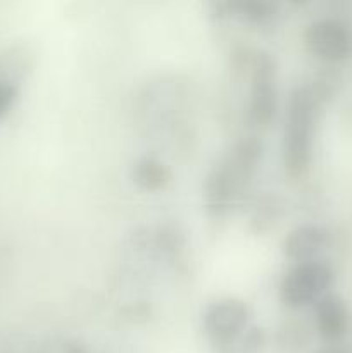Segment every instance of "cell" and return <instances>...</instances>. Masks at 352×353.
Here are the masks:
<instances>
[{
	"instance_id": "6da1fadb",
	"label": "cell",
	"mask_w": 352,
	"mask_h": 353,
	"mask_svg": "<svg viewBox=\"0 0 352 353\" xmlns=\"http://www.w3.org/2000/svg\"><path fill=\"white\" fill-rule=\"evenodd\" d=\"M331 92L333 83L328 78L290 93L283 126V168L289 178L299 179L309 171L317 116Z\"/></svg>"
},
{
	"instance_id": "277c9868",
	"label": "cell",
	"mask_w": 352,
	"mask_h": 353,
	"mask_svg": "<svg viewBox=\"0 0 352 353\" xmlns=\"http://www.w3.org/2000/svg\"><path fill=\"white\" fill-rule=\"evenodd\" d=\"M278 110L276 61L271 54L257 50L251 61V90L247 102V121L252 128L264 130Z\"/></svg>"
},
{
	"instance_id": "ba28073f",
	"label": "cell",
	"mask_w": 352,
	"mask_h": 353,
	"mask_svg": "<svg viewBox=\"0 0 352 353\" xmlns=\"http://www.w3.org/2000/svg\"><path fill=\"white\" fill-rule=\"evenodd\" d=\"M314 330L328 343H338L349 330V309L344 299L326 293L314 303Z\"/></svg>"
},
{
	"instance_id": "7a4b0ae2",
	"label": "cell",
	"mask_w": 352,
	"mask_h": 353,
	"mask_svg": "<svg viewBox=\"0 0 352 353\" xmlns=\"http://www.w3.org/2000/svg\"><path fill=\"white\" fill-rule=\"evenodd\" d=\"M262 159L257 137L240 138L211 168L204 179V203L209 216L223 217L251 186Z\"/></svg>"
},
{
	"instance_id": "5b68a950",
	"label": "cell",
	"mask_w": 352,
	"mask_h": 353,
	"mask_svg": "<svg viewBox=\"0 0 352 353\" xmlns=\"http://www.w3.org/2000/svg\"><path fill=\"white\" fill-rule=\"evenodd\" d=\"M251 307L240 299L214 300L202 314V330L213 350L224 347L251 326Z\"/></svg>"
},
{
	"instance_id": "4fadbf2b",
	"label": "cell",
	"mask_w": 352,
	"mask_h": 353,
	"mask_svg": "<svg viewBox=\"0 0 352 353\" xmlns=\"http://www.w3.org/2000/svg\"><path fill=\"white\" fill-rule=\"evenodd\" d=\"M19 97V85L9 64L0 61V121L12 110Z\"/></svg>"
},
{
	"instance_id": "5bb4252c",
	"label": "cell",
	"mask_w": 352,
	"mask_h": 353,
	"mask_svg": "<svg viewBox=\"0 0 352 353\" xmlns=\"http://www.w3.org/2000/svg\"><path fill=\"white\" fill-rule=\"evenodd\" d=\"M280 214V203L276 202L273 196L269 199L261 200V202L255 205L254 216H252V223L257 224V231H261L262 224H268V228L271 226V223H275V219H278Z\"/></svg>"
},
{
	"instance_id": "7c38bea8",
	"label": "cell",
	"mask_w": 352,
	"mask_h": 353,
	"mask_svg": "<svg viewBox=\"0 0 352 353\" xmlns=\"http://www.w3.org/2000/svg\"><path fill=\"white\" fill-rule=\"evenodd\" d=\"M266 345L264 330L257 326H248L240 336L235 338L224 347L214 350V353H259Z\"/></svg>"
},
{
	"instance_id": "9c48e42d",
	"label": "cell",
	"mask_w": 352,
	"mask_h": 353,
	"mask_svg": "<svg viewBox=\"0 0 352 353\" xmlns=\"http://www.w3.org/2000/svg\"><path fill=\"white\" fill-rule=\"evenodd\" d=\"M219 10V17H235L242 23L252 24V26L264 28L271 26L278 17V9L271 2H261V0H242V2H224L216 3Z\"/></svg>"
},
{
	"instance_id": "8fae6325",
	"label": "cell",
	"mask_w": 352,
	"mask_h": 353,
	"mask_svg": "<svg viewBox=\"0 0 352 353\" xmlns=\"http://www.w3.org/2000/svg\"><path fill=\"white\" fill-rule=\"evenodd\" d=\"M275 340L280 350H302L311 340V327L302 321H285L276 331Z\"/></svg>"
},
{
	"instance_id": "30bf717a",
	"label": "cell",
	"mask_w": 352,
	"mask_h": 353,
	"mask_svg": "<svg viewBox=\"0 0 352 353\" xmlns=\"http://www.w3.org/2000/svg\"><path fill=\"white\" fill-rule=\"evenodd\" d=\"M131 179L144 192H161L171 183L173 172L159 159L141 157L131 168Z\"/></svg>"
},
{
	"instance_id": "8992f818",
	"label": "cell",
	"mask_w": 352,
	"mask_h": 353,
	"mask_svg": "<svg viewBox=\"0 0 352 353\" xmlns=\"http://www.w3.org/2000/svg\"><path fill=\"white\" fill-rule=\"evenodd\" d=\"M304 43L316 59L338 64L352 57V28L337 17H321L306 28Z\"/></svg>"
},
{
	"instance_id": "52a82bcc",
	"label": "cell",
	"mask_w": 352,
	"mask_h": 353,
	"mask_svg": "<svg viewBox=\"0 0 352 353\" xmlns=\"http://www.w3.org/2000/svg\"><path fill=\"white\" fill-rule=\"evenodd\" d=\"M328 231L316 224H302L290 231L282 241V254L293 264L317 261V255L328 247Z\"/></svg>"
},
{
	"instance_id": "3957f363",
	"label": "cell",
	"mask_w": 352,
	"mask_h": 353,
	"mask_svg": "<svg viewBox=\"0 0 352 353\" xmlns=\"http://www.w3.org/2000/svg\"><path fill=\"white\" fill-rule=\"evenodd\" d=\"M333 279V269L321 259L293 264L283 276L280 285V299L283 305L293 310L314 305L321 296L330 293Z\"/></svg>"
}]
</instances>
